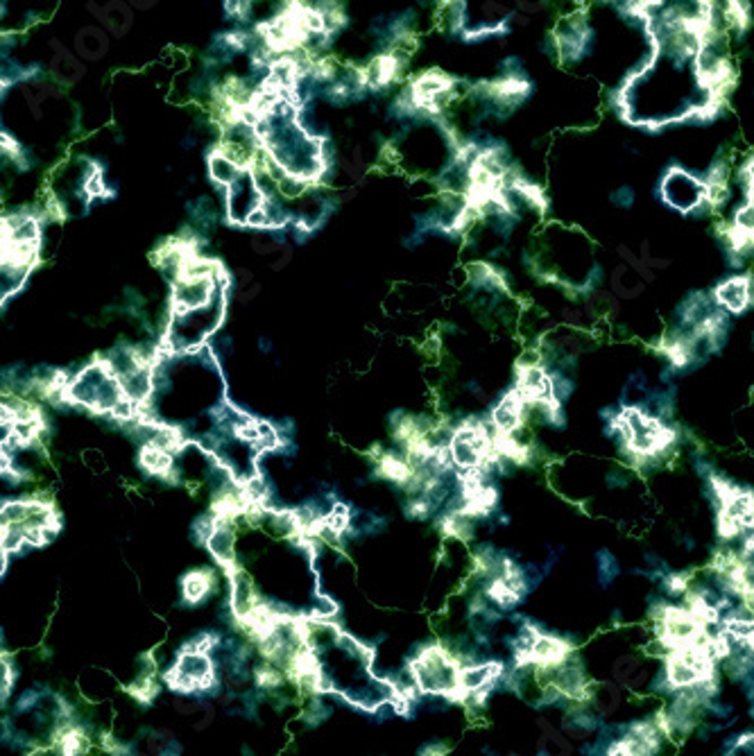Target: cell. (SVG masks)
<instances>
[{
  "label": "cell",
  "instance_id": "obj_8",
  "mask_svg": "<svg viewBox=\"0 0 754 756\" xmlns=\"http://www.w3.org/2000/svg\"><path fill=\"white\" fill-rule=\"evenodd\" d=\"M596 573H598V582L600 587H610L612 582L618 578L620 573V566L616 562V557L610 553V550H598L596 553Z\"/></svg>",
  "mask_w": 754,
  "mask_h": 756
},
{
  "label": "cell",
  "instance_id": "obj_3",
  "mask_svg": "<svg viewBox=\"0 0 754 756\" xmlns=\"http://www.w3.org/2000/svg\"><path fill=\"white\" fill-rule=\"evenodd\" d=\"M216 587V578L211 571H191L181 580V600L195 607L202 605Z\"/></svg>",
  "mask_w": 754,
  "mask_h": 756
},
{
  "label": "cell",
  "instance_id": "obj_2",
  "mask_svg": "<svg viewBox=\"0 0 754 756\" xmlns=\"http://www.w3.org/2000/svg\"><path fill=\"white\" fill-rule=\"evenodd\" d=\"M206 168H208V179L213 181L218 188H231V186L243 177V168H238L233 161H229L222 152L216 150V145L206 154Z\"/></svg>",
  "mask_w": 754,
  "mask_h": 756
},
{
  "label": "cell",
  "instance_id": "obj_9",
  "mask_svg": "<svg viewBox=\"0 0 754 756\" xmlns=\"http://www.w3.org/2000/svg\"><path fill=\"white\" fill-rule=\"evenodd\" d=\"M610 202L620 211H630L634 202H637V193H634L632 186H618V188L610 193Z\"/></svg>",
  "mask_w": 754,
  "mask_h": 756
},
{
  "label": "cell",
  "instance_id": "obj_7",
  "mask_svg": "<svg viewBox=\"0 0 754 756\" xmlns=\"http://www.w3.org/2000/svg\"><path fill=\"white\" fill-rule=\"evenodd\" d=\"M50 73H52V77H55L59 84L71 86L84 75V69H82V64H79L71 55V52H66V48H59L55 59L50 61Z\"/></svg>",
  "mask_w": 754,
  "mask_h": 756
},
{
  "label": "cell",
  "instance_id": "obj_5",
  "mask_svg": "<svg viewBox=\"0 0 754 756\" xmlns=\"http://www.w3.org/2000/svg\"><path fill=\"white\" fill-rule=\"evenodd\" d=\"M89 7L94 9V11H98V19L104 23V28L111 30V32L118 34V36L125 34V32L129 30L131 21H134V14H131L129 7H127L125 3H109V5H104V7H98V5L91 3Z\"/></svg>",
  "mask_w": 754,
  "mask_h": 756
},
{
  "label": "cell",
  "instance_id": "obj_4",
  "mask_svg": "<svg viewBox=\"0 0 754 756\" xmlns=\"http://www.w3.org/2000/svg\"><path fill=\"white\" fill-rule=\"evenodd\" d=\"M587 705L591 709H596L603 718L605 715H612L620 707V691L612 682L591 684L589 693H587Z\"/></svg>",
  "mask_w": 754,
  "mask_h": 756
},
{
  "label": "cell",
  "instance_id": "obj_6",
  "mask_svg": "<svg viewBox=\"0 0 754 756\" xmlns=\"http://www.w3.org/2000/svg\"><path fill=\"white\" fill-rule=\"evenodd\" d=\"M109 48V39L100 28H84L79 30V34L75 36V50L79 57H84L89 61L100 59L104 52Z\"/></svg>",
  "mask_w": 754,
  "mask_h": 756
},
{
  "label": "cell",
  "instance_id": "obj_1",
  "mask_svg": "<svg viewBox=\"0 0 754 756\" xmlns=\"http://www.w3.org/2000/svg\"><path fill=\"white\" fill-rule=\"evenodd\" d=\"M410 670L415 675V682L421 695L435 697H451L460 702V675L462 666L458 659L448 652L444 643H433L417 650V655L410 659Z\"/></svg>",
  "mask_w": 754,
  "mask_h": 756
}]
</instances>
